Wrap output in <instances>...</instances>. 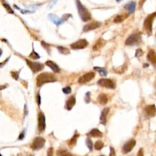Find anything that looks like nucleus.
Instances as JSON below:
<instances>
[{"instance_id": "23", "label": "nucleus", "mask_w": 156, "mask_h": 156, "mask_svg": "<svg viewBox=\"0 0 156 156\" xmlns=\"http://www.w3.org/2000/svg\"><path fill=\"white\" fill-rule=\"evenodd\" d=\"M94 70L99 73V74L101 76H106L108 74V72L107 69L104 68H101V67H98V66H95L93 68Z\"/></svg>"}, {"instance_id": "1", "label": "nucleus", "mask_w": 156, "mask_h": 156, "mask_svg": "<svg viewBox=\"0 0 156 156\" xmlns=\"http://www.w3.org/2000/svg\"><path fill=\"white\" fill-rule=\"evenodd\" d=\"M57 80L54 74L50 73H42L37 77V86L41 87L45 83L52 82Z\"/></svg>"}, {"instance_id": "41", "label": "nucleus", "mask_w": 156, "mask_h": 156, "mask_svg": "<svg viewBox=\"0 0 156 156\" xmlns=\"http://www.w3.org/2000/svg\"><path fill=\"white\" fill-rule=\"evenodd\" d=\"M53 151H54V149L52 147H50L48 149V155H52L53 154Z\"/></svg>"}, {"instance_id": "44", "label": "nucleus", "mask_w": 156, "mask_h": 156, "mask_svg": "<svg viewBox=\"0 0 156 156\" xmlns=\"http://www.w3.org/2000/svg\"><path fill=\"white\" fill-rule=\"evenodd\" d=\"M121 1V0H116V1L117 2H119Z\"/></svg>"}, {"instance_id": "32", "label": "nucleus", "mask_w": 156, "mask_h": 156, "mask_svg": "<svg viewBox=\"0 0 156 156\" xmlns=\"http://www.w3.org/2000/svg\"><path fill=\"white\" fill-rule=\"evenodd\" d=\"M2 5H4V8L6 9V10H7L9 13H13V10L12 9V8L10 7V6L9 4H6V3H3Z\"/></svg>"}, {"instance_id": "9", "label": "nucleus", "mask_w": 156, "mask_h": 156, "mask_svg": "<svg viewBox=\"0 0 156 156\" xmlns=\"http://www.w3.org/2000/svg\"><path fill=\"white\" fill-rule=\"evenodd\" d=\"M88 44V42L85 39H80L70 44V47L73 49H82L85 48Z\"/></svg>"}, {"instance_id": "24", "label": "nucleus", "mask_w": 156, "mask_h": 156, "mask_svg": "<svg viewBox=\"0 0 156 156\" xmlns=\"http://www.w3.org/2000/svg\"><path fill=\"white\" fill-rule=\"evenodd\" d=\"M79 134H74V136L71 138V139L68 142V145L70 146V147H73L76 144V142H77V140L79 137Z\"/></svg>"}, {"instance_id": "42", "label": "nucleus", "mask_w": 156, "mask_h": 156, "mask_svg": "<svg viewBox=\"0 0 156 156\" xmlns=\"http://www.w3.org/2000/svg\"><path fill=\"white\" fill-rule=\"evenodd\" d=\"M137 155H143V151L142 148L140 149V150L138 151V152L137 154Z\"/></svg>"}, {"instance_id": "31", "label": "nucleus", "mask_w": 156, "mask_h": 156, "mask_svg": "<svg viewBox=\"0 0 156 156\" xmlns=\"http://www.w3.org/2000/svg\"><path fill=\"white\" fill-rule=\"evenodd\" d=\"M90 95L91 93L90 91L87 92V93L85 95V98H84V101L85 102V103L88 104L90 102Z\"/></svg>"}, {"instance_id": "20", "label": "nucleus", "mask_w": 156, "mask_h": 156, "mask_svg": "<svg viewBox=\"0 0 156 156\" xmlns=\"http://www.w3.org/2000/svg\"><path fill=\"white\" fill-rule=\"evenodd\" d=\"M135 7L136 3L134 1H131L124 6V7L127 10L129 13H133L135 10Z\"/></svg>"}, {"instance_id": "4", "label": "nucleus", "mask_w": 156, "mask_h": 156, "mask_svg": "<svg viewBox=\"0 0 156 156\" xmlns=\"http://www.w3.org/2000/svg\"><path fill=\"white\" fill-rule=\"evenodd\" d=\"M141 42V35L140 33H135L127 37L125 44L128 46H135Z\"/></svg>"}, {"instance_id": "11", "label": "nucleus", "mask_w": 156, "mask_h": 156, "mask_svg": "<svg viewBox=\"0 0 156 156\" xmlns=\"http://www.w3.org/2000/svg\"><path fill=\"white\" fill-rule=\"evenodd\" d=\"M95 76V74L93 72H89L87 73L83 76H80L78 80V82L79 83H86L87 82H90L93 79H94Z\"/></svg>"}, {"instance_id": "25", "label": "nucleus", "mask_w": 156, "mask_h": 156, "mask_svg": "<svg viewBox=\"0 0 156 156\" xmlns=\"http://www.w3.org/2000/svg\"><path fill=\"white\" fill-rule=\"evenodd\" d=\"M127 17V15H118L116 16L113 22L116 23H121L122 21H123Z\"/></svg>"}, {"instance_id": "33", "label": "nucleus", "mask_w": 156, "mask_h": 156, "mask_svg": "<svg viewBox=\"0 0 156 156\" xmlns=\"http://www.w3.org/2000/svg\"><path fill=\"white\" fill-rule=\"evenodd\" d=\"M62 91L63 92V93L68 94L71 93V88L70 87H66L62 88Z\"/></svg>"}, {"instance_id": "13", "label": "nucleus", "mask_w": 156, "mask_h": 156, "mask_svg": "<svg viewBox=\"0 0 156 156\" xmlns=\"http://www.w3.org/2000/svg\"><path fill=\"white\" fill-rule=\"evenodd\" d=\"M101 26V23L99 21H93L85 25L83 28V31L85 32H88L90 30H92L95 29H97L99 27Z\"/></svg>"}, {"instance_id": "37", "label": "nucleus", "mask_w": 156, "mask_h": 156, "mask_svg": "<svg viewBox=\"0 0 156 156\" xmlns=\"http://www.w3.org/2000/svg\"><path fill=\"white\" fill-rule=\"evenodd\" d=\"M69 16H71V17H72V15H71V14H64L63 16H62V19H63V20L65 21H66V20H67L68 18H69Z\"/></svg>"}, {"instance_id": "22", "label": "nucleus", "mask_w": 156, "mask_h": 156, "mask_svg": "<svg viewBox=\"0 0 156 156\" xmlns=\"http://www.w3.org/2000/svg\"><path fill=\"white\" fill-rule=\"evenodd\" d=\"M105 43H106V41H104V40H102V39H101V38L99 39V40L96 43V44H94V46H93V51H98V50H99V49H101L102 47H103V46L105 45Z\"/></svg>"}, {"instance_id": "6", "label": "nucleus", "mask_w": 156, "mask_h": 156, "mask_svg": "<svg viewBox=\"0 0 156 156\" xmlns=\"http://www.w3.org/2000/svg\"><path fill=\"white\" fill-rule=\"evenodd\" d=\"M27 65L34 73H36L41 71L44 68V65L39 62H34L27 59H26Z\"/></svg>"}, {"instance_id": "36", "label": "nucleus", "mask_w": 156, "mask_h": 156, "mask_svg": "<svg viewBox=\"0 0 156 156\" xmlns=\"http://www.w3.org/2000/svg\"><path fill=\"white\" fill-rule=\"evenodd\" d=\"M19 71H12L11 72V75L12 77L15 79V80H18L19 78Z\"/></svg>"}, {"instance_id": "43", "label": "nucleus", "mask_w": 156, "mask_h": 156, "mask_svg": "<svg viewBox=\"0 0 156 156\" xmlns=\"http://www.w3.org/2000/svg\"><path fill=\"white\" fill-rule=\"evenodd\" d=\"M143 68H147V67L149 66V64H147V63H144L143 64Z\"/></svg>"}, {"instance_id": "7", "label": "nucleus", "mask_w": 156, "mask_h": 156, "mask_svg": "<svg viewBox=\"0 0 156 156\" xmlns=\"http://www.w3.org/2000/svg\"><path fill=\"white\" fill-rule=\"evenodd\" d=\"M97 83L101 87L110 89H115L116 87L115 83L109 79H101L98 81Z\"/></svg>"}, {"instance_id": "8", "label": "nucleus", "mask_w": 156, "mask_h": 156, "mask_svg": "<svg viewBox=\"0 0 156 156\" xmlns=\"http://www.w3.org/2000/svg\"><path fill=\"white\" fill-rule=\"evenodd\" d=\"M144 113L146 117L150 118L155 116L156 107L154 104L146 105L144 108Z\"/></svg>"}, {"instance_id": "12", "label": "nucleus", "mask_w": 156, "mask_h": 156, "mask_svg": "<svg viewBox=\"0 0 156 156\" xmlns=\"http://www.w3.org/2000/svg\"><path fill=\"white\" fill-rule=\"evenodd\" d=\"M136 144V141L134 139H131L126 142L122 147V152L127 154L130 152Z\"/></svg>"}, {"instance_id": "34", "label": "nucleus", "mask_w": 156, "mask_h": 156, "mask_svg": "<svg viewBox=\"0 0 156 156\" xmlns=\"http://www.w3.org/2000/svg\"><path fill=\"white\" fill-rule=\"evenodd\" d=\"M143 54V51L141 49L139 48L137 49L135 51V57H140V56H141Z\"/></svg>"}, {"instance_id": "3", "label": "nucleus", "mask_w": 156, "mask_h": 156, "mask_svg": "<svg viewBox=\"0 0 156 156\" xmlns=\"http://www.w3.org/2000/svg\"><path fill=\"white\" fill-rule=\"evenodd\" d=\"M155 18H156V12H153L148 15L144 21L143 27L148 35H150L152 34V23Z\"/></svg>"}, {"instance_id": "38", "label": "nucleus", "mask_w": 156, "mask_h": 156, "mask_svg": "<svg viewBox=\"0 0 156 156\" xmlns=\"http://www.w3.org/2000/svg\"><path fill=\"white\" fill-rule=\"evenodd\" d=\"M37 102L38 105H40L41 104V98H40V95L39 93L37 95Z\"/></svg>"}, {"instance_id": "5", "label": "nucleus", "mask_w": 156, "mask_h": 156, "mask_svg": "<svg viewBox=\"0 0 156 156\" xmlns=\"http://www.w3.org/2000/svg\"><path fill=\"white\" fill-rule=\"evenodd\" d=\"M45 144V140L40 136H38L34 138L32 144L30 145V147L34 151L40 150L43 147Z\"/></svg>"}, {"instance_id": "30", "label": "nucleus", "mask_w": 156, "mask_h": 156, "mask_svg": "<svg viewBox=\"0 0 156 156\" xmlns=\"http://www.w3.org/2000/svg\"><path fill=\"white\" fill-rule=\"evenodd\" d=\"M56 154L57 155H71V154L68 152L66 151L65 150H58L57 151Z\"/></svg>"}, {"instance_id": "27", "label": "nucleus", "mask_w": 156, "mask_h": 156, "mask_svg": "<svg viewBox=\"0 0 156 156\" xmlns=\"http://www.w3.org/2000/svg\"><path fill=\"white\" fill-rule=\"evenodd\" d=\"M94 147L96 150H101L104 147V143L101 140L97 141L95 143Z\"/></svg>"}, {"instance_id": "39", "label": "nucleus", "mask_w": 156, "mask_h": 156, "mask_svg": "<svg viewBox=\"0 0 156 156\" xmlns=\"http://www.w3.org/2000/svg\"><path fill=\"white\" fill-rule=\"evenodd\" d=\"M24 136H25V133H24V131H23L20 135H19V136H18V140H23L24 138Z\"/></svg>"}, {"instance_id": "15", "label": "nucleus", "mask_w": 156, "mask_h": 156, "mask_svg": "<svg viewBox=\"0 0 156 156\" xmlns=\"http://www.w3.org/2000/svg\"><path fill=\"white\" fill-rule=\"evenodd\" d=\"M48 18L51 21H52L53 23H54L57 26L60 25L61 24H62L64 22V21L63 20L62 18H59L56 15L53 14V13H49L48 15Z\"/></svg>"}, {"instance_id": "18", "label": "nucleus", "mask_w": 156, "mask_h": 156, "mask_svg": "<svg viewBox=\"0 0 156 156\" xmlns=\"http://www.w3.org/2000/svg\"><path fill=\"white\" fill-rule=\"evenodd\" d=\"M75 104H76V98L73 95L70 96L69 99L66 101L65 107L67 110H70L72 109V108L75 105Z\"/></svg>"}, {"instance_id": "29", "label": "nucleus", "mask_w": 156, "mask_h": 156, "mask_svg": "<svg viewBox=\"0 0 156 156\" xmlns=\"http://www.w3.org/2000/svg\"><path fill=\"white\" fill-rule=\"evenodd\" d=\"M29 57L30 58H32V59H38V58H40V56L39 55V54H38V53H37V52L34 51V49H33L32 52L30 53V54L29 55Z\"/></svg>"}, {"instance_id": "40", "label": "nucleus", "mask_w": 156, "mask_h": 156, "mask_svg": "<svg viewBox=\"0 0 156 156\" xmlns=\"http://www.w3.org/2000/svg\"><path fill=\"white\" fill-rule=\"evenodd\" d=\"M110 154H109V155H110V156H113V155H115L116 154H115V149H114V148L113 147H110Z\"/></svg>"}, {"instance_id": "35", "label": "nucleus", "mask_w": 156, "mask_h": 156, "mask_svg": "<svg viewBox=\"0 0 156 156\" xmlns=\"http://www.w3.org/2000/svg\"><path fill=\"white\" fill-rule=\"evenodd\" d=\"M58 0H51L49 4H48V9H52L57 2Z\"/></svg>"}, {"instance_id": "16", "label": "nucleus", "mask_w": 156, "mask_h": 156, "mask_svg": "<svg viewBox=\"0 0 156 156\" xmlns=\"http://www.w3.org/2000/svg\"><path fill=\"white\" fill-rule=\"evenodd\" d=\"M109 108L108 107H105L104 108L102 112H101V116H100V123L103 124V125H105L106 124V122H107V114L109 112Z\"/></svg>"}, {"instance_id": "10", "label": "nucleus", "mask_w": 156, "mask_h": 156, "mask_svg": "<svg viewBox=\"0 0 156 156\" xmlns=\"http://www.w3.org/2000/svg\"><path fill=\"white\" fill-rule=\"evenodd\" d=\"M46 127V119L44 115L40 112L38 118V130L40 132H43Z\"/></svg>"}, {"instance_id": "28", "label": "nucleus", "mask_w": 156, "mask_h": 156, "mask_svg": "<svg viewBox=\"0 0 156 156\" xmlns=\"http://www.w3.org/2000/svg\"><path fill=\"white\" fill-rule=\"evenodd\" d=\"M86 145L87 146V147L89 149L90 151H92L93 148V142L91 141V140L90 138H87L86 139Z\"/></svg>"}, {"instance_id": "19", "label": "nucleus", "mask_w": 156, "mask_h": 156, "mask_svg": "<svg viewBox=\"0 0 156 156\" xmlns=\"http://www.w3.org/2000/svg\"><path fill=\"white\" fill-rule=\"evenodd\" d=\"M87 135L88 136H91L94 138H101L102 136L103 133L98 129H93Z\"/></svg>"}, {"instance_id": "26", "label": "nucleus", "mask_w": 156, "mask_h": 156, "mask_svg": "<svg viewBox=\"0 0 156 156\" xmlns=\"http://www.w3.org/2000/svg\"><path fill=\"white\" fill-rule=\"evenodd\" d=\"M57 49H58V51L62 54L66 55V54H68L70 53V51L66 48H65L63 46H58Z\"/></svg>"}, {"instance_id": "14", "label": "nucleus", "mask_w": 156, "mask_h": 156, "mask_svg": "<svg viewBox=\"0 0 156 156\" xmlns=\"http://www.w3.org/2000/svg\"><path fill=\"white\" fill-rule=\"evenodd\" d=\"M147 60L151 62V63L156 69V52L152 49H150L147 54Z\"/></svg>"}, {"instance_id": "2", "label": "nucleus", "mask_w": 156, "mask_h": 156, "mask_svg": "<svg viewBox=\"0 0 156 156\" xmlns=\"http://www.w3.org/2000/svg\"><path fill=\"white\" fill-rule=\"evenodd\" d=\"M78 13L83 21L87 22L91 20V15L88 10L83 6L79 0H76Z\"/></svg>"}, {"instance_id": "17", "label": "nucleus", "mask_w": 156, "mask_h": 156, "mask_svg": "<svg viewBox=\"0 0 156 156\" xmlns=\"http://www.w3.org/2000/svg\"><path fill=\"white\" fill-rule=\"evenodd\" d=\"M45 64L49 67L54 73H59L60 71V69L59 68V66L54 62L51 61V60H48L47 62H45Z\"/></svg>"}, {"instance_id": "21", "label": "nucleus", "mask_w": 156, "mask_h": 156, "mask_svg": "<svg viewBox=\"0 0 156 156\" xmlns=\"http://www.w3.org/2000/svg\"><path fill=\"white\" fill-rule=\"evenodd\" d=\"M98 99L99 102L101 105H105L108 102V97L104 93L100 94L98 98Z\"/></svg>"}]
</instances>
